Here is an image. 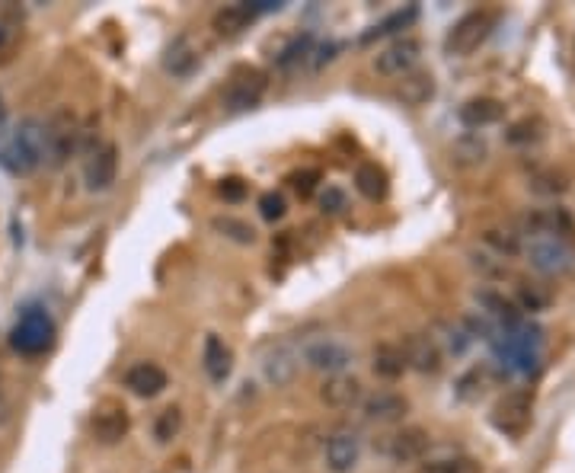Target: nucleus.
Listing matches in <instances>:
<instances>
[{
    "label": "nucleus",
    "mask_w": 575,
    "mask_h": 473,
    "mask_svg": "<svg viewBox=\"0 0 575 473\" xmlns=\"http://www.w3.org/2000/svg\"><path fill=\"white\" fill-rule=\"evenodd\" d=\"M48 157V125L39 119H26L20 122V129L14 131V138L7 141V148L0 150V163L16 176H26L33 169H39Z\"/></svg>",
    "instance_id": "nucleus-1"
},
{
    "label": "nucleus",
    "mask_w": 575,
    "mask_h": 473,
    "mask_svg": "<svg viewBox=\"0 0 575 473\" xmlns=\"http://www.w3.org/2000/svg\"><path fill=\"white\" fill-rule=\"evenodd\" d=\"M493 26H495L493 10H470V14H464L451 29H447L445 52L457 54V58H467V54H474L476 48L489 39Z\"/></svg>",
    "instance_id": "nucleus-2"
},
{
    "label": "nucleus",
    "mask_w": 575,
    "mask_h": 473,
    "mask_svg": "<svg viewBox=\"0 0 575 473\" xmlns=\"http://www.w3.org/2000/svg\"><path fill=\"white\" fill-rule=\"evenodd\" d=\"M301 359H304V365L313 368V372L326 374V378H336V374H345L349 368H352L355 352L349 349L345 343H339V339L320 336V339L304 343V349H301Z\"/></svg>",
    "instance_id": "nucleus-3"
},
{
    "label": "nucleus",
    "mask_w": 575,
    "mask_h": 473,
    "mask_svg": "<svg viewBox=\"0 0 575 473\" xmlns=\"http://www.w3.org/2000/svg\"><path fill=\"white\" fill-rule=\"evenodd\" d=\"M54 343V323L45 311H26L10 330V345L20 355H42Z\"/></svg>",
    "instance_id": "nucleus-4"
},
{
    "label": "nucleus",
    "mask_w": 575,
    "mask_h": 473,
    "mask_svg": "<svg viewBox=\"0 0 575 473\" xmlns=\"http://www.w3.org/2000/svg\"><path fill=\"white\" fill-rule=\"evenodd\" d=\"M422 58V42L413 35H399L387 48H380L374 54V71L384 77H407L409 71H416Z\"/></svg>",
    "instance_id": "nucleus-5"
},
{
    "label": "nucleus",
    "mask_w": 575,
    "mask_h": 473,
    "mask_svg": "<svg viewBox=\"0 0 575 473\" xmlns=\"http://www.w3.org/2000/svg\"><path fill=\"white\" fill-rule=\"evenodd\" d=\"M361 451H365V441L355 429L342 426V429H332L330 439L323 445V460L332 473H352L361 460Z\"/></svg>",
    "instance_id": "nucleus-6"
},
{
    "label": "nucleus",
    "mask_w": 575,
    "mask_h": 473,
    "mask_svg": "<svg viewBox=\"0 0 575 473\" xmlns=\"http://www.w3.org/2000/svg\"><path fill=\"white\" fill-rule=\"evenodd\" d=\"M531 412H534V397H531L528 391H512L495 403L493 426L499 429V432L518 439V435H524V429L531 426Z\"/></svg>",
    "instance_id": "nucleus-7"
},
{
    "label": "nucleus",
    "mask_w": 575,
    "mask_h": 473,
    "mask_svg": "<svg viewBox=\"0 0 575 473\" xmlns=\"http://www.w3.org/2000/svg\"><path fill=\"white\" fill-rule=\"evenodd\" d=\"M265 90H269V77L256 68H246L230 77L227 90H224V106H227L230 112H244V109H253L263 100Z\"/></svg>",
    "instance_id": "nucleus-8"
},
{
    "label": "nucleus",
    "mask_w": 575,
    "mask_h": 473,
    "mask_svg": "<svg viewBox=\"0 0 575 473\" xmlns=\"http://www.w3.org/2000/svg\"><path fill=\"white\" fill-rule=\"evenodd\" d=\"M528 256H531V265L547 272V275H560V272H566L569 265H572V250L562 244V236H550V234L531 236Z\"/></svg>",
    "instance_id": "nucleus-9"
},
{
    "label": "nucleus",
    "mask_w": 575,
    "mask_h": 473,
    "mask_svg": "<svg viewBox=\"0 0 575 473\" xmlns=\"http://www.w3.org/2000/svg\"><path fill=\"white\" fill-rule=\"evenodd\" d=\"M365 422H374V426H393L409 412V400L397 391H374L365 393V400L359 403Z\"/></svg>",
    "instance_id": "nucleus-10"
},
{
    "label": "nucleus",
    "mask_w": 575,
    "mask_h": 473,
    "mask_svg": "<svg viewBox=\"0 0 575 473\" xmlns=\"http://www.w3.org/2000/svg\"><path fill=\"white\" fill-rule=\"evenodd\" d=\"M432 448V435L419 426L399 429V432L387 435L384 441V454L397 464H413V460H422Z\"/></svg>",
    "instance_id": "nucleus-11"
},
{
    "label": "nucleus",
    "mask_w": 575,
    "mask_h": 473,
    "mask_svg": "<svg viewBox=\"0 0 575 473\" xmlns=\"http://www.w3.org/2000/svg\"><path fill=\"white\" fill-rule=\"evenodd\" d=\"M119 176V148L115 144H102L90 154L87 167H83V183L90 192H106Z\"/></svg>",
    "instance_id": "nucleus-12"
},
{
    "label": "nucleus",
    "mask_w": 575,
    "mask_h": 473,
    "mask_svg": "<svg viewBox=\"0 0 575 473\" xmlns=\"http://www.w3.org/2000/svg\"><path fill=\"white\" fill-rule=\"evenodd\" d=\"M298 368H301V352L294 349V345L282 343V345H275V349L265 352L263 378H265V384H272V387H284L298 378Z\"/></svg>",
    "instance_id": "nucleus-13"
},
{
    "label": "nucleus",
    "mask_w": 575,
    "mask_h": 473,
    "mask_svg": "<svg viewBox=\"0 0 575 473\" xmlns=\"http://www.w3.org/2000/svg\"><path fill=\"white\" fill-rule=\"evenodd\" d=\"M403 359H407V368H416L419 374H438L441 365H445V355H441L438 343L432 336H426V333H416V336L407 339Z\"/></svg>",
    "instance_id": "nucleus-14"
},
{
    "label": "nucleus",
    "mask_w": 575,
    "mask_h": 473,
    "mask_svg": "<svg viewBox=\"0 0 575 473\" xmlns=\"http://www.w3.org/2000/svg\"><path fill=\"white\" fill-rule=\"evenodd\" d=\"M198 58H202V52L192 42V35H177L163 52V71L173 77H189L198 68Z\"/></svg>",
    "instance_id": "nucleus-15"
},
{
    "label": "nucleus",
    "mask_w": 575,
    "mask_h": 473,
    "mask_svg": "<svg viewBox=\"0 0 575 473\" xmlns=\"http://www.w3.org/2000/svg\"><path fill=\"white\" fill-rule=\"evenodd\" d=\"M169 384L167 372H163L160 365H154V362H141V365L129 368V374H125V387H129L135 397H157V393H163Z\"/></svg>",
    "instance_id": "nucleus-16"
},
{
    "label": "nucleus",
    "mask_w": 575,
    "mask_h": 473,
    "mask_svg": "<svg viewBox=\"0 0 575 473\" xmlns=\"http://www.w3.org/2000/svg\"><path fill=\"white\" fill-rule=\"evenodd\" d=\"M320 397L330 406H336V410H352V406H359L365 400V387L352 374H336V378H326Z\"/></svg>",
    "instance_id": "nucleus-17"
},
{
    "label": "nucleus",
    "mask_w": 575,
    "mask_h": 473,
    "mask_svg": "<svg viewBox=\"0 0 575 473\" xmlns=\"http://www.w3.org/2000/svg\"><path fill=\"white\" fill-rule=\"evenodd\" d=\"M393 96H397L403 106H422V102H428L435 96V74L432 71H409L407 77H399L397 81V90H393Z\"/></svg>",
    "instance_id": "nucleus-18"
},
{
    "label": "nucleus",
    "mask_w": 575,
    "mask_h": 473,
    "mask_svg": "<svg viewBox=\"0 0 575 473\" xmlns=\"http://www.w3.org/2000/svg\"><path fill=\"white\" fill-rule=\"evenodd\" d=\"M502 115H505V106L493 96H474L460 106V122L467 129H486V125L502 122Z\"/></svg>",
    "instance_id": "nucleus-19"
},
{
    "label": "nucleus",
    "mask_w": 575,
    "mask_h": 473,
    "mask_svg": "<svg viewBox=\"0 0 575 473\" xmlns=\"http://www.w3.org/2000/svg\"><path fill=\"white\" fill-rule=\"evenodd\" d=\"M129 412L119 410V406H112V410H102L93 416V435L96 441H102V445H115V441H122L125 435H129Z\"/></svg>",
    "instance_id": "nucleus-20"
},
{
    "label": "nucleus",
    "mask_w": 575,
    "mask_h": 473,
    "mask_svg": "<svg viewBox=\"0 0 575 473\" xmlns=\"http://www.w3.org/2000/svg\"><path fill=\"white\" fill-rule=\"evenodd\" d=\"M202 362H205V372H208V378L215 381V384H224V381L230 378V368H234L230 362H234V355H230V349L224 345L221 336L205 339Z\"/></svg>",
    "instance_id": "nucleus-21"
},
{
    "label": "nucleus",
    "mask_w": 575,
    "mask_h": 473,
    "mask_svg": "<svg viewBox=\"0 0 575 473\" xmlns=\"http://www.w3.org/2000/svg\"><path fill=\"white\" fill-rule=\"evenodd\" d=\"M256 16L259 14L253 4H230V7H224L215 14V29L221 35H237V33H244Z\"/></svg>",
    "instance_id": "nucleus-22"
},
{
    "label": "nucleus",
    "mask_w": 575,
    "mask_h": 473,
    "mask_svg": "<svg viewBox=\"0 0 575 473\" xmlns=\"http://www.w3.org/2000/svg\"><path fill=\"white\" fill-rule=\"evenodd\" d=\"M355 186H359V192L365 198L378 202V198L387 196V173L378 163H361V167L355 169Z\"/></svg>",
    "instance_id": "nucleus-23"
},
{
    "label": "nucleus",
    "mask_w": 575,
    "mask_h": 473,
    "mask_svg": "<svg viewBox=\"0 0 575 473\" xmlns=\"http://www.w3.org/2000/svg\"><path fill=\"white\" fill-rule=\"evenodd\" d=\"M407 372V359H403V349H397V345H380L378 352H374V374H380V378H399V374Z\"/></svg>",
    "instance_id": "nucleus-24"
},
{
    "label": "nucleus",
    "mask_w": 575,
    "mask_h": 473,
    "mask_svg": "<svg viewBox=\"0 0 575 473\" xmlns=\"http://www.w3.org/2000/svg\"><path fill=\"white\" fill-rule=\"evenodd\" d=\"M416 16H419V10L416 7H407V10H397V14H390L384 23H378V26L371 29V33L361 35V42H374V39H384V35H393L397 29H407L416 23Z\"/></svg>",
    "instance_id": "nucleus-25"
},
{
    "label": "nucleus",
    "mask_w": 575,
    "mask_h": 473,
    "mask_svg": "<svg viewBox=\"0 0 575 473\" xmlns=\"http://www.w3.org/2000/svg\"><path fill=\"white\" fill-rule=\"evenodd\" d=\"M422 473H483V467L474 458H467V454H454V458L428 460L422 467Z\"/></svg>",
    "instance_id": "nucleus-26"
},
{
    "label": "nucleus",
    "mask_w": 575,
    "mask_h": 473,
    "mask_svg": "<svg viewBox=\"0 0 575 473\" xmlns=\"http://www.w3.org/2000/svg\"><path fill=\"white\" fill-rule=\"evenodd\" d=\"M307 54H313V35H298L292 45L278 54V68H294V64L307 62Z\"/></svg>",
    "instance_id": "nucleus-27"
},
{
    "label": "nucleus",
    "mask_w": 575,
    "mask_h": 473,
    "mask_svg": "<svg viewBox=\"0 0 575 473\" xmlns=\"http://www.w3.org/2000/svg\"><path fill=\"white\" fill-rule=\"evenodd\" d=\"M179 429H183V412H179L177 406H169V410H163L160 416H157L154 435L157 441H169L173 435H179Z\"/></svg>",
    "instance_id": "nucleus-28"
},
{
    "label": "nucleus",
    "mask_w": 575,
    "mask_h": 473,
    "mask_svg": "<svg viewBox=\"0 0 575 473\" xmlns=\"http://www.w3.org/2000/svg\"><path fill=\"white\" fill-rule=\"evenodd\" d=\"M486 244L493 246L499 256H514V253L522 250V240H518V234H512V230H486Z\"/></svg>",
    "instance_id": "nucleus-29"
},
{
    "label": "nucleus",
    "mask_w": 575,
    "mask_h": 473,
    "mask_svg": "<svg viewBox=\"0 0 575 473\" xmlns=\"http://www.w3.org/2000/svg\"><path fill=\"white\" fill-rule=\"evenodd\" d=\"M215 227L230 240H237V244H253V236H256L250 224L237 221V217H215Z\"/></svg>",
    "instance_id": "nucleus-30"
},
{
    "label": "nucleus",
    "mask_w": 575,
    "mask_h": 473,
    "mask_svg": "<svg viewBox=\"0 0 575 473\" xmlns=\"http://www.w3.org/2000/svg\"><path fill=\"white\" fill-rule=\"evenodd\" d=\"M284 198L278 196V192H265L263 198H259V215L265 217V221H278V217H284Z\"/></svg>",
    "instance_id": "nucleus-31"
},
{
    "label": "nucleus",
    "mask_w": 575,
    "mask_h": 473,
    "mask_svg": "<svg viewBox=\"0 0 575 473\" xmlns=\"http://www.w3.org/2000/svg\"><path fill=\"white\" fill-rule=\"evenodd\" d=\"M486 157V144L480 141V138H464V141H457V160H483Z\"/></svg>",
    "instance_id": "nucleus-32"
},
{
    "label": "nucleus",
    "mask_w": 575,
    "mask_h": 473,
    "mask_svg": "<svg viewBox=\"0 0 575 473\" xmlns=\"http://www.w3.org/2000/svg\"><path fill=\"white\" fill-rule=\"evenodd\" d=\"M320 205H323V211H330V215H339V211L345 208V192L336 189V186H326L323 196H320Z\"/></svg>",
    "instance_id": "nucleus-33"
},
{
    "label": "nucleus",
    "mask_w": 575,
    "mask_h": 473,
    "mask_svg": "<svg viewBox=\"0 0 575 473\" xmlns=\"http://www.w3.org/2000/svg\"><path fill=\"white\" fill-rule=\"evenodd\" d=\"M537 122H518L512 131H508V141L512 144H524V141H534L537 138Z\"/></svg>",
    "instance_id": "nucleus-34"
},
{
    "label": "nucleus",
    "mask_w": 575,
    "mask_h": 473,
    "mask_svg": "<svg viewBox=\"0 0 575 473\" xmlns=\"http://www.w3.org/2000/svg\"><path fill=\"white\" fill-rule=\"evenodd\" d=\"M221 196L227 198V202H240V198L246 196V186H244V179H224V186H221Z\"/></svg>",
    "instance_id": "nucleus-35"
},
{
    "label": "nucleus",
    "mask_w": 575,
    "mask_h": 473,
    "mask_svg": "<svg viewBox=\"0 0 575 473\" xmlns=\"http://www.w3.org/2000/svg\"><path fill=\"white\" fill-rule=\"evenodd\" d=\"M317 179H320L317 169H307V173H298V176H294L292 183H294V189H298L301 196H311V192H313V183H317Z\"/></svg>",
    "instance_id": "nucleus-36"
},
{
    "label": "nucleus",
    "mask_w": 575,
    "mask_h": 473,
    "mask_svg": "<svg viewBox=\"0 0 575 473\" xmlns=\"http://www.w3.org/2000/svg\"><path fill=\"white\" fill-rule=\"evenodd\" d=\"M4 420H7V400L0 397V422H4Z\"/></svg>",
    "instance_id": "nucleus-37"
}]
</instances>
